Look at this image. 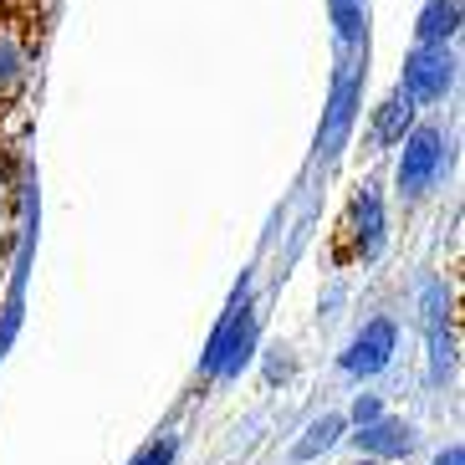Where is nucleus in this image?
Instances as JSON below:
<instances>
[{"mask_svg": "<svg viewBox=\"0 0 465 465\" xmlns=\"http://www.w3.org/2000/svg\"><path fill=\"white\" fill-rule=\"evenodd\" d=\"M455 83V62H450V46L445 42H420L404 62V87L399 93L410 103H440Z\"/></svg>", "mask_w": 465, "mask_h": 465, "instance_id": "obj_1", "label": "nucleus"}, {"mask_svg": "<svg viewBox=\"0 0 465 465\" xmlns=\"http://www.w3.org/2000/svg\"><path fill=\"white\" fill-rule=\"evenodd\" d=\"M440 169H445V134H440L435 124H420L410 138H404V159H399V190L410 194V200H420V194L440 179Z\"/></svg>", "mask_w": 465, "mask_h": 465, "instance_id": "obj_2", "label": "nucleus"}, {"mask_svg": "<svg viewBox=\"0 0 465 465\" xmlns=\"http://www.w3.org/2000/svg\"><path fill=\"white\" fill-rule=\"evenodd\" d=\"M31 62H36V52L26 46V36L0 21V108L21 103V93H26V77H31Z\"/></svg>", "mask_w": 465, "mask_h": 465, "instance_id": "obj_3", "label": "nucleus"}, {"mask_svg": "<svg viewBox=\"0 0 465 465\" xmlns=\"http://www.w3.org/2000/svg\"><path fill=\"white\" fill-rule=\"evenodd\" d=\"M389 353H394V322H369V332L348 348L342 369L348 373H379L383 363H389Z\"/></svg>", "mask_w": 465, "mask_h": 465, "instance_id": "obj_4", "label": "nucleus"}, {"mask_svg": "<svg viewBox=\"0 0 465 465\" xmlns=\"http://www.w3.org/2000/svg\"><path fill=\"white\" fill-rule=\"evenodd\" d=\"M353 440H358V450H369V455H410L414 430L399 420H369Z\"/></svg>", "mask_w": 465, "mask_h": 465, "instance_id": "obj_5", "label": "nucleus"}, {"mask_svg": "<svg viewBox=\"0 0 465 465\" xmlns=\"http://www.w3.org/2000/svg\"><path fill=\"white\" fill-rule=\"evenodd\" d=\"M348 231H358V246L348 251V256L369 261L373 251H379V241H383V215H379V194H373V190H363V194L353 200V220H348Z\"/></svg>", "mask_w": 465, "mask_h": 465, "instance_id": "obj_6", "label": "nucleus"}, {"mask_svg": "<svg viewBox=\"0 0 465 465\" xmlns=\"http://www.w3.org/2000/svg\"><path fill=\"white\" fill-rule=\"evenodd\" d=\"M455 21H460V5L455 0H430V11L420 21V42H450Z\"/></svg>", "mask_w": 465, "mask_h": 465, "instance_id": "obj_7", "label": "nucleus"}, {"mask_svg": "<svg viewBox=\"0 0 465 465\" xmlns=\"http://www.w3.org/2000/svg\"><path fill=\"white\" fill-rule=\"evenodd\" d=\"M15 200H21V190H15L11 174L0 169V256H5V246H11V231H15Z\"/></svg>", "mask_w": 465, "mask_h": 465, "instance_id": "obj_8", "label": "nucleus"}, {"mask_svg": "<svg viewBox=\"0 0 465 465\" xmlns=\"http://www.w3.org/2000/svg\"><path fill=\"white\" fill-rule=\"evenodd\" d=\"M338 430H342V420H332V414H328V420H317L312 430H307V440L297 445V460H312L317 450H328L332 440H338Z\"/></svg>", "mask_w": 465, "mask_h": 465, "instance_id": "obj_9", "label": "nucleus"}, {"mask_svg": "<svg viewBox=\"0 0 465 465\" xmlns=\"http://www.w3.org/2000/svg\"><path fill=\"white\" fill-rule=\"evenodd\" d=\"M169 460H174V440H159V445H149L134 465H169Z\"/></svg>", "mask_w": 465, "mask_h": 465, "instance_id": "obj_10", "label": "nucleus"}, {"mask_svg": "<svg viewBox=\"0 0 465 465\" xmlns=\"http://www.w3.org/2000/svg\"><path fill=\"white\" fill-rule=\"evenodd\" d=\"M353 420H358V424H369V420H379V399H358V410H353Z\"/></svg>", "mask_w": 465, "mask_h": 465, "instance_id": "obj_11", "label": "nucleus"}, {"mask_svg": "<svg viewBox=\"0 0 465 465\" xmlns=\"http://www.w3.org/2000/svg\"><path fill=\"white\" fill-rule=\"evenodd\" d=\"M435 465H465V450H460V445H450V450L440 455V460H435Z\"/></svg>", "mask_w": 465, "mask_h": 465, "instance_id": "obj_12", "label": "nucleus"}, {"mask_svg": "<svg viewBox=\"0 0 465 465\" xmlns=\"http://www.w3.org/2000/svg\"><path fill=\"white\" fill-rule=\"evenodd\" d=\"M21 5H26V15H31V21H36V31H42V21H46V11H36V0H21Z\"/></svg>", "mask_w": 465, "mask_h": 465, "instance_id": "obj_13", "label": "nucleus"}, {"mask_svg": "<svg viewBox=\"0 0 465 465\" xmlns=\"http://www.w3.org/2000/svg\"><path fill=\"white\" fill-rule=\"evenodd\" d=\"M369 465H379V460H369Z\"/></svg>", "mask_w": 465, "mask_h": 465, "instance_id": "obj_14", "label": "nucleus"}]
</instances>
